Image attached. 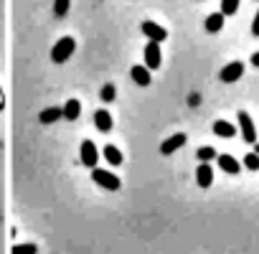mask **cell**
Wrapping results in <instances>:
<instances>
[{
    "instance_id": "6da1fadb",
    "label": "cell",
    "mask_w": 259,
    "mask_h": 254,
    "mask_svg": "<svg viewBox=\"0 0 259 254\" xmlns=\"http://www.w3.org/2000/svg\"><path fill=\"white\" fill-rule=\"evenodd\" d=\"M74 49H76V41H74L71 36H64L61 41H56L54 49H51V59H54V64H64V61L74 54Z\"/></svg>"
},
{
    "instance_id": "7a4b0ae2",
    "label": "cell",
    "mask_w": 259,
    "mask_h": 254,
    "mask_svg": "<svg viewBox=\"0 0 259 254\" xmlns=\"http://www.w3.org/2000/svg\"><path fill=\"white\" fill-rule=\"evenodd\" d=\"M92 181H94L97 186H102L104 191H119V186H122V181H119L114 173L102 171V168H92Z\"/></svg>"
},
{
    "instance_id": "3957f363",
    "label": "cell",
    "mask_w": 259,
    "mask_h": 254,
    "mask_svg": "<svg viewBox=\"0 0 259 254\" xmlns=\"http://www.w3.org/2000/svg\"><path fill=\"white\" fill-rule=\"evenodd\" d=\"M236 117H239V133H241L244 143H256V127H254V122H251L249 112H244V109H241Z\"/></svg>"
},
{
    "instance_id": "277c9868",
    "label": "cell",
    "mask_w": 259,
    "mask_h": 254,
    "mask_svg": "<svg viewBox=\"0 0 259 254\" xmlns=\"http://www.w3.org/2000/svg\"><path fill=\"white\" fill-rule=\"evenodd\" d=\"M143 56H145V66H148V69H158V66L163 64L160 44H158V41H150V44L143 49Z\"/></svg>"
},
{
    "instance_id": "5b68a950",
    "label": "cell",
    "mask_w": 259,
    "mask_h": 254,
    "mask_svg": "<svg viewBox=\"0 0 259 254\" xmlns=\"http://www.w3.org/2000/svg\"><path fill=\"white\" fill-rule=\"evenodd\" d=\"M79 158H81V165H87V168H97V160H99L97 145H94L92 140H84L81 148H79Z\"/></svg>"
},
{
    "instance_id": "8992f818",
    "label": "cell",
    "mask_w": 259,
    "mask_h": 254,
    "mask_svg": "<svg viewBox=\"0 0 259 254\" xmlns=\"http://www.w3.org/2000/svg\"><path fill=\"white\" fill-rule=\"evenodd\" d=\"M140 31H143L150 41H158V44H163V41L168 38V31H165L160 23H155V21H143Z\"/></svg>"
},
{
    "instance_id": "52a82bcc",
    "label": "cell",
    "mask_w": 259,
    "mask_h": 254,
    "mask_svg": "<svg viewBox=\"0 0 259 254\" xmlns=\"http://www.w3.org/2000/svg\"><path fill=\"white\" fill-rule=\"evenodd\" d=\"M241 74H244V64L241 61H231V64H226L221 69V81L224 84H234V81L241 79Z\"/></svg>"
},
{
    "instance_id": "ba28073f",
    "label": "cell",
    "mask_w": 259,
    "mask_h": 254,
    "mask_svg": "<svg viewBox=\"0 0 259 254\" xmlns=\"http://www.w3.org/2000/svg\"><path fill=\"white\" fill-rule=\"evenodd\" d=\"M183 145H186V135H183V133H176V135H170L168 140H163L160 153H163V155H173V153L181 150Z\"/></svg>"
},
{
    "instance_id": "9c48e42d",
    "label": "cell",
    "mask_w": 259,
    "mask_h": 254,
    "mask_svg": "<svg viewBox=\"0 0 259 254\" xmlns=\"http://www.w3.org/2000/svg\"><path fill=\"white\" fill-rule=\"evenodd\" d=\"M216 160H219V168H221L224 173H229V176H236V173L241 171V165H239V160H236L234 155H226V153H224V155H219Z\"/></svg>"
},
{
    "instance_id": "30bf717a",
    "label": "cell",
    "mask_w": 259,
    "mask_h": 254,
    "mask_svg": "<svg viewBox=\"0 0 259 254\" xmlns=\"http://www.w3.org/2000/svg\"><path fill=\"white\" fill-rule=\"evenodd\" d=\"M196 181H198L201 188H208V186L213 183V168H211L208 163H201V165L196 168Z\"/></svg>"
},
{
    "instance_id": "8fae6325",
    "label": "cell",
    "mask_w": 259,
    "mask_h": 254,
    "mask_svg": "<svg viewBox=\"0 0 259 254\" xmlns=\"http://www.w3.org/2000/svg\"><path fill=\"white\" fill-rule=\"evenodd\" d=\"M94 124H97L99 133H109V130H112V114H109L107 109L94 112Z\"/></svg>"
},
{
    "instance_id": "7c38bea8",
    "label": "cell",
    "mask_w": 259,
    "mask_h": 254,
    "mask_svg": "<svg viewBox=\"0 0 259 254\" xmlns=\"http://www.w3.org/2000/svg\"><path fill=\"white\" fill-rule=\"evenodd\" d=\"M224 13H211L208 18H206V23H203V28L208 31V33H219V31H224Z\"/></svg>"
},
{
    "instance_id": "4fadbf2b",
    "label": "cell",
    "mask_w": 259,
    "mask_h": 254,
    "mask_svg": "<svg viewBox=\"0 0 259 254\" xmlns=\"http://www.w3.org/2000/svg\"><path fill=\"white\" fill-rule=\"evenodd\" d=\"M213 133H216L219 138H234V135H236V127H234L231 122H226V119H216V122H213Z\"/></svg>"
},
{
    "instance_id": "5bb4252c",
    "label": "cell",
    "mask_w": 259,
    "mask_h": 254,
    "mask_svg": "<svg viewBox=\"0 0 259 254\" xmlns=\"http://www.w3.org/2000/svg\"><path fill=\"white\" fill-rule=\"evenodd\" d=\"M133 79H135V84H140V87H148L150 84V69L148 66H143V64H138V66H133Z\"/></svg>"
},
{
    "instance_id": "9a60e30c",
    "label": "cell",
    "mask_w": 259,
    "mask_h": 254,
    "mask_svg": "<svg viewBox=\"0 0 259 254\" xmlns=\"http://www.w3.org/2000/svg\"><path fill=\"white\" fill-rule=\"evenodd\" d=\"M61 109H64V117H66V119H76V117L81 114V102H79V99H69Z\"/></svg>"
},
{
    "instance_id": "2e32d148",
    "label": "cell",
    "mask_w": 259,
    "mask_h": 254,
    "mask_svg": "<svg viewBox=\"0 0 259 254\" xmlns=\"http://www.w3.org/2000/svg\"><path fill=\"white\" fill-rule=\"evenodd\" d=\"M61 117H64V109L61 107H49V109L41 112V124H51V122H56Z\"/></svg>"
},
{
    "instance_id": "e0dca14e",
    "label": "cell",
    "mask_w": 259,
    "mask_h": 254,
    "mask_svg": "<svg viewBox=\"0 0 259 254\" xmlns=\"http://www.w3.org/2000/svg\"><path fill=\"white\" fill-rule=\"evenodd\" d=\"M102 155L107 158V163H109V165H119V163H122V153H119L114 145H107V148L102 150Z\"/></svg>"
},
{
    "instance_id": "ac0fdd59",
    "label": "cell",
    "mask_w": 259,
    "mask_h": 254,
    "mask_svg": "<svg viewBox=\"0 0 259 254\" xmlns=\"http://www.w3.org/2000/svg\"><path fill=\"white\" fill-rule=\"evenodd\" d=\"M239 3L241 0H221V13L224 16H234L239 11Z\"/></svg>"
},
{
    "instance_id": "d6986e66",
    "label": "cell",
    "mask_w": 259,
    "mask_h": 254,
    "mask_svg": "<svg viewBox=\"0 0 259 254\" xmlns=\"http://www.w3.org/2000/svg\"><path fill=\"white\" fill-rule=\"evenodd\" d=\"M196 155H198V160H201V163H208V160H213V158H216V150H213V148H208V145H203V148H198V153H196Z\"/></svg>"
},
{
    "instance_id": "ffe728a7",
    "label": "cell",
    "mask_w": 259,
    "mask_h": 254,
    "mask_svg": "<svg viewBox=\"0 0 259 254\" xmlns=\"http://www.w3.org/2000/svg\"><path fill=\"white\" fill-rule=\"evenodd\" d=\"M69 6H71V0H54V13L61 18L69 13Z\"/></svg>"
},
{
    "instance_id": "44dd1931",
    "label": "cell",
    "mask_w": 259,
    "mask_h": 254,
    "mask_svg": "<svg viewBox=\"0 0 259 254\" xmlns=\"http://www.w3.org/2000/svg\"><path fill=\"white\" fill-rule=\"evenodd\" d=\"M244 168H249V171H259V153H249V155L244 158Z\"/></svg>"
},
{
    "instance_id": "7402d4cb",
    "label": "cell",
    "mask_w": 259,
    "mask_h": 254,
    "mask_svg": "<svg viewBox=\"0 0 259 254\" xmlns=\"http://www.w3.org/2000/svg\"><path fill=\"white\" fill-rule=\"evenodd\" d=\"M38 246L36 244H16L13 246V254H36Z\"/></svg>"
},
{
    "instance_id": "603a6c76",
    "label": "cell",
    "mask_w": 259,
    "mask_h": 254,
    "mask_svg": "<svg viewBox=\"0 0 259 254\" xmlns=\"http://www.w3.org/2000/svg\"><path fill=\"white\" fill-rule=\"evenodd\" d=\"M99 94H102V99H104V102H112V99H114V87H112V84H104Z\"/></svg>"
},
{
    "instance_id": "cb8c5ba5",
    "label": "cell",
    "mask_w": 259,
    "mask_h": 254,
    "mask_svg": "<svg viewBox=\"0 0 259 254\" xmlns=\"http://www.w3.org/2000/svg\"><path fill=\"white\" fill-rule=\"evenodd\" d=\"M251 33L259 36V11H256V16H254V21H251Z\"/></svg>"
},
{
    "instance_id": "d4e9b609",
    "label": "cell",
    "mask_w": 259,
    "mask_h": 254,
    "mask_svg": "<svg viewBox=\"0 0 259 254\" xmlns=\"http://www.w3.org/2000/svg\"><path fill=\"white\" fill-rule=\"evenodd\" d=\"M251 64H254V66H259V51H256V54H251Z\"/></svg>"
},
{
    "instance_id": "484cf974",
    "label": "cell",
    "mask_w": 259,
    "mask_h": 254,
    "mask_svg": "<svg viewBox=\"0 0 259 254\" xmlns=\"http://www.w3.org/2000/svg\"><path fill=\"white\" fill-rule=\"evenodd\" d=\"M0 107H3V94H0Z\"/></svg>"
},
{
    "instance_id": "4316f807",
    "label": "cell",
    "mask_w": 259,
    "mask_h": 254,
    "mask_svg": "<svg viewBox=\"0 0 259 254\" xmlns=\"http://www.w3.org/2000/svg\"><path fill=\"white\" fill-rule=\"evenodd\" d=\"M254 153H259V143H256V148H254Z\"/></svg>"
}]
</instances>
